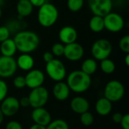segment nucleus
I'll use <instances>...</instances> for the list:
<instances>
[{
    "label": "nucleus",
    "instance_id": "obj_1",
    "mask_svg": "<svg viewBox=\"0 0 129 129\" xmlns=\"http://www.w3.org/2000/svg\"><path fill=\"white\" fill-rule=\"evenodd\" d=\"M17 50L21 54H30L36 51L40 43L37 33L31 30L18 31L13 38Z\"/></svg>",
    "mask_w": 129,
    "mask_h": 129
},
{
    "label": "nucleus",
    "instance_id": "obj_2",
    "mask_svg": "<svg viewBox=\"0 0 129 129\" xmlns=\"http://www.w3.org/2000/svg\"><path fill=\"white\" fill-rule=\"evenodd\" d=\"M67 84L70 91L76 93H83L88 90L91 85V76L81 70L72 71L67 76Z\"/></svg>",
    "mask_w": 129,
    "mask_h": 129
},
{
    "label": "nucleus",
    "instance_id": "obj_3",
    "mask_svg": "<svg viewBox=\"0 0 129 129\" xmlns=\"http://www.w3.org/2000/svg\"><path fill=\"white\" fill-rule=\"evenodd\" d=\"M59 16L57 7L49 2H45L39 8L37 19L39 23L45 27L48 28L55 24Z\"/></svg>",
    "mask_w": 129,
    "mask_h": 129
},
{
    "label": "nucleus",
    "instance_id": "obj_4",
    "mask_svg": "<svg viewBox=\"0 0 129 129\" xmlns=\"http://www.w3.org/2000/svg\"><path fill=\"white\" fill-rule=\"evenodd\" d=\"M45 71L48 77L56 82L63 81L67 76V70L64 63L55 58L46 63Z\"/></svg>",
    "mask_w": 129,
    "mask_h": 129
},
{
    "label": "nucleus",
    "instance_id": "obj_5",
    "mask_svg": "<svg viewBox=\"0 0 129 129\" xmlns=\"http://www.w3.org/2000/svg\"><path fill=\"white\" fill-rule=\"evenodd\" d=\"M113 51L111 42L105 39H100L95 41L91 48V54L94 60H102L108 58Z\"/></svg>",
    "mask_w": 129,
    "mask_h": 129
},
{
    "label": "nucleus",
    "instance_id": "obj_6",
    "mask_svg": "<svg viewBox=\"0 0 129 129\" xmlns=\"http://www.w3.org/2000/svg\"><path fill=\"white\" fill-rule=\"evenodd\" d=\"M125 87L123 84L118 80H111L108 82L104 88V98L110 102L119 101L125 94Z\"/></svg>",
    "mask_w": 129,
    "mask_h": 129
},
{
    "label": "nucleus",
    "instance_id": "obj_7",
    "mask_svg": "<svg viewBox=\"0 0 129 129\" xmlns=\"http://www.w3.org/2000/svg\"><path fill=\"white\" fill-rule=\"evenodd\" d=\"M48 91L43 86L31 89V91L28 96L30 103V107L33 109L43 107L48 102Z\"/></svg>",
    "mask_w": 129,
    "mask_h": 129
},
{
    "label": "nucleus",
    "instance_id": "obj_8",
    "mask_svg": "<svg viewBox=\"0 0 129 129\" xmlns=\"http://www.w3.org/2000/svg\"><path fill=\"white\" fill-rule=\"evenodd\" d=\"M104 29L110 33H119L125 26L123 17L116 12H110L104 17Z\"/></svg>",
    "mask_w": 129,
    "mask_h": 129
},
{
    "label": "nucleus",
    "instance_id": "obj_9",
    "mask_svg": "<svg viewBox=\"0 0 129 129\" xmlns=\"http://www.w3.org/2000/svg\"><path fill=\"white\" fill-rule=\"evenodd\" d=\"M88 7L94 15L104 17L111 12L113 0H88Z\"/></svg>",
    "mask_w": 129,
    "mask_h": 129
},
{
    "label": "nucleus",
    "instance_id": "obj_10",
    "mask_svg": "<svg viewBox=\"0 0 129 129\" xmlns=\"http://www.w3.org/2000/svg\"><path fill=\"white\" fill-rule=\"evenodd\" d=\"M17 70L16 60L13 57H0V77L9 78L14 75Z\"/></svg>",
    "mask_w": 129,
    "mask_h": 129
},
{
    "label": "nucleus",
    "instance_id": "obj_11",
    "mask_svg": "<svg viewBox=\"0 0 129 129\" xmlns=\"http://www.w3.org/2000/svg\"><path fill=\"white\" fill-rule=\"evenodd\" d=\"M84 54V48L81 44L76 42L64 45L63 56L70 61H79L83 57Z\"/></svg>",
    "mask_w": 129,
    "mask_h": 129
},
{
    "label": "nucleus",
    "instance_id": "obj_12",
    "mask_svg": "<svg viewBox=\"0 0 129 129\" xmlns=\"http://www.w3.org/2000/svg\"><path fill=\"white\" fill-rule=\"evenodd\" d=\"M26 86L30 89H33L42 86L45 82V75L40 70H30L24 76Z\"/></svg>",
    "mask_w": 129,
    "mask_h": 129
},
{
    "label": "nucleus",
    "instance_id": "obj_13",
    "mask_svg": "<svg viewBox=\"0 0 129 129\" xmlns=\"http://www.w3.org/2000/svg\"><path fill=\"white\" fill-rule=\"evenodd\" d=\"M19 100L14 97H6L2 102L0 109L5 116H14L20 109Z\"/></svg>",
    "mask_w": 129,
    "mask_h": 129
},
{
    "label": "nucleus",
    "instance_id": "obj_14",
    "mask_svg": "<svg viewBox=\"0 0 129 129\" xmlns=\"http://www.w3.org/2000/svg\"><path fill=\"white\" fill-rule=\"evenodd\" d=\"M31 118L35 124L47 126L51 121V116L50 113L44 107L34 108L32 113Z\"/></svg>",
    "mask_w": 129,
    "mask_h": 129
},
{
    "label": "nucleus",
    "instance_id": "obj_15",
    "mask_svg": "<svg viewBox=\"0 0 129 129\" xmlns=\"http://www.w3.org/2000/svg\"><path fill=\"white\" fill-rule=\"evenodd\" d=\"M58 36L60 42L65 45L76 42L78 33L74 27L71 26H65L60 29Z\"/></svg>",
    "mask_w": 129,
    "mask_h": 129
},
{
    "label": "nucleus",
    "instance_id": "obj_16",
    "mask_svg": "<svg viewBox=\"0 0 129 129\" xmlns=\"http://www.w3.org/2000/svg\"><path fill=\"white\" fill-rule=\"evenodd\" d=\"M53 95L59 101H66L70 94V89L68 87L67 82H63L62 81L57 82L53 87Z\"/></svg>",
    "mask_w": 129,
    "mask_h": 129
},
{
    "label": "nucleus",
    "instance_id": "obj_17",
    "mask_svg": "<svg viewBox=\"0 0 129 129\" xmlns=\"http://www.w3.org/2000/svg\"><path fill=\"white\" fill-rule=\"evenodd\" d=\"M71 110L77 114H82L85 112L88 111L90 104L88 101L83 97H75L70 102Z\"/></svg>",
    "mask_w": 129,
    "mask_h": 129
},
{
    "label": "nucleus",
    "instance_id": "obj_18",
    "mask_svg": "<svg viewBox=\"0 0 129 129\" xmlns=\"http://www.w3.org/2000/svg\"><path fill=\"white\" fill-rule=\"evenodd\" d=\"M17 68L23 71H29L33 68L34 59L29 54H21L16 60Z\"/></svg>",
    "mask_w": 129,
    "mask_h": 129
},
{
    "label": "nucleus",
    "instance_id": "obj_19",
    "mask_svg": "<svg viewBox=\"0 0 129 129\" xmlns=\"http://www.w3.org/2000/svg\"><path fill=\"white\" fill-rule=\"evenodd\" d=\"M113 109L112 102L107 100L106 98H101L98 99L95 104V110L98 114L105 116L110 113Z\"/></svg>",
    "mask_w": 129,
    "mask_h": 129
},
{
    "label": "nucleus",
    "instance_id": "obj_20",
    "mask_svg": "<svg viewBox=\"0 0 129 129\" xmlns=\"http://www.w3.org/2000/svg\"><path fill=\"white\" fill-rule=\"evenodd\" d=\"M17 51L15 42L13 39L8 38V39L1 42L0 45V52L2 56L6 57H14V55Z\"/></svg>",
    "mask_w": 129,
    "mask_h": 129
},
{
    "label": "nucleus",
    "instance_id": "obj_21",
    "mask_svg": "<svg viewBox=\"0 0 129 129\" xmlns=\"http://www.w3.org/2000/svg\"><path fill=\"white\" fill-rule=\"evenodd\" d=\"M33 6L29 0H18L16 6L17 14L20 17L29 16L33 11Z\"/></svg>",
    "mask_w": 129,
    "mask_h": 129
},
{
    "label": "nucleus",
    "instance_id": "obj_22",
    "mask_svg": "<svg viewBox=\"0 0 129 129\" xmlns=\"http://www.w3.org/2000/svg\"><path fill=\"white\" fill-rule=\"evenodd\" d=\"M89 28L93 33H101L104 29V17L93 15L89 20Z\"/></svg>",
    "mask_w": 129,
    "mask_h": 129
},
{
    "label": "nucleus",
    "instance_id": "obj_23",
    "mask_svg": "<svg viewBox=\"0 0 129 129\" xmlns=\"http://www.w3.org/2000/svg\"><path fill=\"white\" fill-rule=\"evenodd\" d=\"M98 70V63L96 60L94 58H88L85 59L81 67V70L86 73L88 76L93 75Z\"/></svg>",
    "mask_w": 129,
    "mask_h": 129
},
{
    "label": "nucleus",
    "instance_id": "obj_24",
    "mask_svg": "<svg viewBox=\"0 0 129 129\" xmlns=\"http://www.w3.org/2000/svg\"><path fill=\"white\" fill-rule=\"evenodd\" d=\"M100 67L105 74H112L116 70V64L111 59L106 58L101 60Z\"/></svg>",
    "mask_w": 129,
    "mask_h": 129
},
{
    "label": "nucleus",
    "instance_id": "obj_25",
    "mask_svg": "<svg viewBox=\"0 0 129 129\" xmlns=\"http://www.w3.org/2000/svg\"><path fill=\"white\" fill-rule=\"evenodd\" d=\"M84 5V0H67V6L72 12L80 11Z\"/></svg>",
    "mask_w": 129,
    "mask_h": 129
},
{
    "label": "nucleus",
    "instance_id": "obj_26",
    "mask_svg": "<svg viewBox=\"0 0 129 129\" xmlns=\"http://www.w3.org/2000/svg\"><path fill=\"white\" fill-rule=\"evenodd\" d=\"M46 129H70L67 122L63 119H56L51 121L46 126Z\"/></svg>",
    "mask_w": 129,
    "mask_h": 129
},
{
    "label": "nucleus",
    "instance_id": "obj_27",
    "mask_svg": "<svg viewBox=\"0 0 129 129\" xmlns=\"http://www.w3.org/2000/svg\"><path fill=\"white\" fill-rule=\"evenodd\" d=\"M94 116L91 113L87 111L80 114V121L85 126H90L94 122Z\"/></svg>",
    "mask_w": 129,
    "mask_h": 129
},
{
    "label": "nucleus",
    "instance_id": "obj_28",
    "mask_svg": "<svg viewBox=\"0 0 129 129\" xmlns=\"http://www.w3.org/2000/svg\"><path fill=\"white\" fill-rule=\"evenodd\" d=\"M64 51V45L61 42L55 43L51 47V53L55 57H61L63 55Z\"/></svg>",
    "mask_w": 129,
    "mask_h": 129
},
{
    "label": "nucleus",
    "instance_id": "obj_29",
    "mask_svg": "<svg viewBox=\"0 0 129 129\" xmlns=\"http://www.w3.org/2000/svg\"><path fill=\"white\" fill-rule=\"evenodd\" d=\"M119 47L120 48V50L125 53V54H128L129 53V36L128 35H125L123 37L121 38V39L119 40Z\"/></svg>",
    "mask_w": 129,
    "mask_h": 129
},
{
    "label": "nucleus",
    "instance_id": "obj_30",
    "mask_svg": "<svg viewBox=\"0 0 129 129\" xmlns=\"http://www.w3.org/2000/svg\"><path fill=\"white\" fill-rule=\"evenodd\" d=\"M14 86L17 89H21L26 87V81L25 77L23 76H17L13 80Z\"/></svg>",
    "mask_w": 129,
    "mask_h": 129
},
{
    "label": "nucleus",
    "instance_id": "obj_31",
    "mask_svg": "<svg viewBox=\"0 0 129 129\" xmlns=\"http://www.w3.org/2000/svg\"><path fill=\"white\" fill-rule=\"evenodd\" d=\"M10 35H11V31L7 26H0V42L10 38Z\"/></svg>",
    "mask_w": 129,
    "mask_h": 129
},
{
    "label": "nucleus",
    "instance_id": "obj_32",
    "mask_svg": "<svg viewBox=\"0 0 129 129\" xmlns=\"http://www.w3.org/2000/svg\"><path fill=\"white\" fill-rule=\"evenodd\" d=\"M8 88L5 81L0 79V103L7 97Z\"/></svg>",
    "mask_w": 129,
    "mask_h": 129
},
{
    "label": "nucleus",
    "instance_id": "obj_33",
    "mask_svg": "<svg viewBox=\"0 0 129 129\" xmlns=\"http://www.w3.org/2000/svg\"><path fill=\"white\" fill-rule=\"evenodd\" d=\"M5 129H23V127L20 123L17 121H10L7 123Z\"/></svg>",
    "mask_w": 129,
    "mask_h": 129
},
{
    "label": "nucleus",
    "instance_id": "obj_34",
    "mask_svg": "<svg viewBox=\"0 0 129 129\" xmlns=\"http://www.w3.org/2000/svg\"><path fill=\"white\" fill-rule=\"evenodd\" d=\"M120 125L123 129H129V115H123L122 119L120 122Z\"/></svg>",
    "mask_w": 129,
    "mask_h": 129
},
{
    "label": "nucleus",
    "instance_id": "obj_35",
    "mask_svg": "<svg viewBox=\"0 0 129 129\" xmlns=\"http://www.w3.org/2000/svg\"><path fill=\"white\" fill-rule=\"evenodd\" d=\"M42 59L45 63H48L54 59V55L51 51H45L42 54Z\"/></svg>",
    "mask_w": 129,
    "mask_h": 129
},
{
    "label": "nucleus",
    "instance_id": "obj_36",
    "mask_svg": "<svg viewBox=\"0 0 129 129\" xmlns=\"http://www.w3.org/2000/svg\"><path fill=\"white\" fill-rule=\"evenodd\" d=\"M19 104H20V107H28L30 106V103H29V100L28 97L21 98L20 100H19Z\"/></svg>",
    "mask_w": 129,
    "mask_h": 129
},
{
    "label": "nucleus",
    "instance_id": "obj_37",
    "mask_svg": "<svg viewBox=\"0 0 129 129\" xmlns=\"http://www.w3.org/2000/svg\"><path fill=\"white\" fill-rule=\"evenodd\" d=\"M123 115L121 113H115L113 115V120L115 123H120Z\"/></svg>",
    "mask_w": 129,
    "mask_h": 129
},
{
    "label": "nucleus",
    "instance_id": "obj_38",
    "mask_svg": "<svg viewBox=\"0 0 129 129\" xmlns=\"http://www.w3.org/2000/svg\"><path fill=\"white\" fill-rule=\"evenodd\" d=\"M30 2V3L33 5V7H37L39 8L40 6H42L43 4H45L46 2V0H29Z\"/></svg>",
    "mask_w": 129,
    "mask_h": 129
},
{
    "label": "nucleus",
    "instance_id": "obj_39",
    "mask_svg": "<svg viewBox=\"0 0 129 129\" xmlns=\"http://www.w3.org/2000/svg\"><path fill=\"white\" fill-rule=\"evenodd\" d=\"M29 129H46V127L43 126V125H41L34 124L32 126H30V128Z\"/></svg>",
    "mask_w": 129,
    "mask_h": 129
},
{
    "label": "nucleus",
    "instance_id": "obj_40",
    "mask_svg": "<svg viewBox=\"0 0 129 129\" xmlns=\"http://www.w3.org/2000/svg\"><path fill=\"white\" fill-rule=\"evenodd\" d=\"M125 65L127 67L129 66V54H126L125 57Z\"/></svg>",
    "mask_w": 129,
    "mask_h": 129
},
{
    "label": "nucleus",
    "instance_id": "obj_41",
    "mask_svg": "<svg viewBox=\"0 0 129 129\" xmlns=\"http://www.w3.org/2000/svg\"><path fill=\"white\" fill-rule=\"evenodd\" d=\"M4 115H3V113H2V110H1V109H0V125L2 123V122H3V120H4Z\"/></svg>",
    "mask_w": 129,
    "mask_h": 129
},
{
    "label": "nucleus",
    "instance_id": "obj_42",
    "mask_svg": "<svg viewBox=\"0 0 129 129\" xmlns=\"http://www.w3.org/2000/svg\"><path fill=\"white\" fill-rule=\"evenodd\" d=\"M5 3V0H0V7H2Z\"/></svg>",
    "mask_w": 129,
    "mask_h": 129
},
{
    "label": "nucleus",
    "instance_id": "obj_43",
    "mask_svg": "<svg viewBox=\"0 0 129 129\" xmlns=\"http://www.w3.org/2000/svg\"><path fill=\"white\" fill-rule=\"evenodd\" d=\"M2 16V7H0V19Z\"/></svg>",
    "mask_w": 129,
    "mask_h": 129
}]
</instances>
